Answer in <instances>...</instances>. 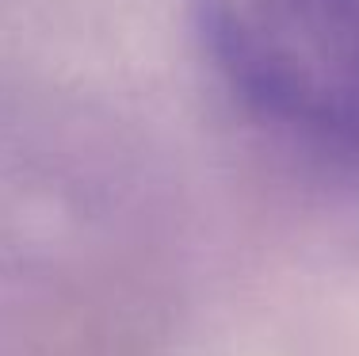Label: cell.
<instances>
[{
    "label": "cell",
    "instance_id": "1",
    "mask_svg": "<svg viewBox=\"0 0 359 356\" xmlns=\"http://www.w3.org/2000/svg\"><path fill=\"white\" fill-rule=\"evenodd\" d=\"M207 62L268 131L359 169V0H187Z\"/></svg>",
    "mask_w": 359,
    "mask_h": 356
}]
</instances>
